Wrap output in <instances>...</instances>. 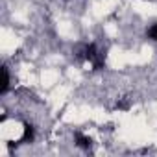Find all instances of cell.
Segmentation results:
<instances>
[{"label": "cell", "instance_id": "6da1fadb", "mask_svg": "<svg viewBox=\"0 0 157 157\" xmlns=\"http://www.w3.org/2000/svg\"><path fill=\"white\" fill-rule=\"evenodd\" d=\"M76 140H78V144H80L82 148H89V144H91V140H89L87 137H83V135H80V133H78V135H76Z\"/></svg>", "mask_w": 157, "mask_h": 157}, {"label": "cell", "instance_id": "7a4b0ae2", "mask_svg": "<svg viewBox=\"0 0 157 157\" xmlns=\"http://www.w3.org/2000/svg\"><path fill=\"white\" fill-rule=\"evenodd\" d=\"M33 139V129L30 128V126H26V129H24V137H22V140H32Z\"/></svg>", "mask_w": 157, "mask_h": 157}, {"label": "cell", "instance_id": "3957f363", "mask_svg": "<svg viewBox=\"0 0 157 157\" xmlns=\"http://www.w3.org/2000/svg\"><path fill=\"white\" fill-rule=\"evenodd\" d=\"M8 85H10V74H8V70L4 68V85H2V93L8 91Z\"/></svg>", "mask_w": 157, "mask_h": 157}, {"label": "cell", "instance_id": "277c9868", "mask_svg": "<svg viewBox=\"0 0 157 157\" xmlns=\"http://www.w3.org/2000/svg\"><path fill=\"white\" fill-rule=\"evenodd\" d=\"M148 35H150L151 39H155V41H157V24H153V26L148 30Z\"/></svg>", "mask_w": 157, "mask_h": 157}]
</instances>
